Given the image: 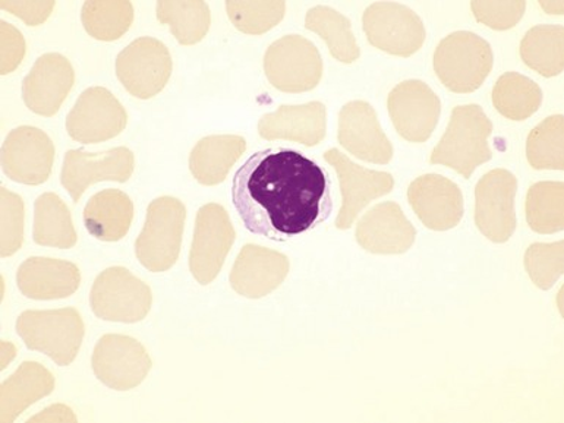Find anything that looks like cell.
<instances>
[{
  "instance_id": "cell-37",
  "label": "cell",
  "mask_w": 564,
  "mask_h": 423,
  "mask_svg": "<svg viewBox=\"0 0 564 423\" xmlns=\"http://www.w3.org/2000/svg\"><path fill=\"white\" fill-rule=\"evenodd\" d=\"M564 243H535L527 251L525 267L532 282L540 289L554 286L563 274Z\"/></svg>"
},
{
  "instance_id": "cell-19",
  "label": "cell",
  "mask_w": 564,
  "mask_h": 423,
  "mask_svg": "<svg viewBox=\"0 0 564 423\" xmlns=\"http://www.w3.org/2000/svg\"><path fill=\"white\" fill-rule=\"evenodd\" d=\"M337 140L364 162L388 164L393 159V147L367 101H350L340 110Z\"/></svg>"
},
{
  "instance_id": "cell-27",
  "label": "cell",
  "mask_w": 564,
  "mask_h": 423,
  "mask_svg": "<svg viewBox=\"0 0 564 423\" xmlns=\"http://www.w3.org/2000/svg\"><path fill=\"white\" fill-rule=\"evenodd\" d=\"M53 390L55 378L46 368L35 362L21 364L17 372L2 384L0 420L3 423L15 421L25 409L52 394Z\"/></svg>"
},
{
  "instance_id": "cell-28",
  "label": "cell",
  "mask_w": 564,
  "mask_h": 423,
  "mask_svg": "<svg viewBox=\"0 0 564 423\" xmlns=\"http://www.w3.org/2000/svg\"><path fill=\"white\" fill-rule=\"evenodd\" d=\"M33 240L42 247L69 249L77 245L69 208L56 194L40 195L34 204Z\"/></svg>"
},
{
  "instance_id": "cell-7",
  "label": "cell",
  "mask_w": 564,
  "mask_h": 423,
  "mask_svg": "<svg viewBox=\"0 0 564 423\" xmlns=\"http://www.w3.org/2000/svg\"><path fill=\"white\" fill-rule=\"evenodd\" d=\"M264 73L279 91H311L322 82V55L315 44L302 35H286L265 52Z\"/></svg>"
},
{
  "instance_id": "cell-20",
  "label": "cell",
  "mask_w": 564,
  "mask_h": 423,
  "mask_svg": "<svg viewBox=\"0 0 564 423\" xmlns=\"http://www.w3.org/2000/svg\"><path fill=\"white\" fill-rule=\"evenodd\" d=\"M289 273V258L272 249L248 243L230 271V286L243 297L260 300L276 291Z\"/></svg>"
},
{
  "instance_id": "cell-31",
  "label": "cell",
  "mask_w": 564,
  "mask_h": 423,
  "mask_svg": "<svg viewBox=\"0 0 564 423\" xmlns=\"http://www.w3.org/2000/svg\"><path fill=\"white\" fill-rule=\"evenodd\" d=\"M492 104L506 118L525 120L543 104L539 84L518 73L501 75L492 90Z\"/></svg>"
},
{
  "instance_id": "cell-5",
  "label": "cell",
  "mask_w": 564,
  "mask_h": 423,
  "mask_svg": "<svg viewBox=\"0 0 564 423\" xmlns=\"http://www.w3.org/2000/svg\"><path fill=\"white\" fill-rule=\"evenodd\" d=\"M186 208L181 199L160 197L147 208L144 229L135 240V256L142 267L164 273L176 264L185 229Z\"/></svg>"
},
{
  "instance_id": "cell-23",
  "label": "cell",
  "mask_w": 564,
  "mask_h": 423,
  "mask_svg": "<svg viewBox=\"0 0 564 423\" xmlns=\"http://www.w3.org/2000/svg\"><path fill=\"white\" fill-rule=\"evenodd\" d=\"M79 283L78 267L55 258L31 257L17 273L18 289L34 301L65 300L78 291Z\"/></svg>"
},
{
  "instance_id": "cell-36",
  "label": "cell",
  "mask_w": 564,
  "mask_h": 423,
  "mask_svg": "<svg viewBox=\"0 0 564 423\" xmlns=\"http://www.w3.org/2000/svg\"><path fill=\"white\" fill-rule=\"evenodd\" d=\"M229 20L242 33L260 35L274 29L284 18V2H228Z\"/></svg>"
},
{
  "instance_id": "cell-8",
  "label": "cell",
  "mask_w": 564,
  "mask_h": 423,
  "mask_svg": "<svg viewBox=\"0 0 564 423\" xmlns=\"http://www.w3.org/2000/svg\"><path fill=\"white\" fill-rule=\"evenodd\" d=\"M368 42L389 55L410 57L425 42V26L419 13L406 4L377 2L362 15Z\"/></svg>"
},
{
  "instance_id": "cell-2",
  "label": "cell",
  "mask_w": 564,
  "mask_h": 423,
  "mask_svg": "<svg viewBox=\"0 0 564 423\" xmlns=\"http://www.w3.org/2000/svg\"><path fill=\"white\" fill-rule=\"evenodd\" d=\"M491 133V120L481 107L457 106L452 111L451 124L431 154L430 162L444 164L469 180L475 169L492 159L488 147Z\"/></svg>"
},
{
  "instance_id": "cell-14",
  "label": "cell",
  "mask_w": 564,
  "mask_h": 423,
  "mask_svg": "<svg viewBox=\"0 0 564 423\" xmlns=\"http://www.w3.org/2000/svg\"><path fill=\"white\" fill-rule=\"evenodd\" d=\"M517 177L505 169L488 172L475 188V223L492 242H508L517 229Z\"/></svg>"
},
{
  "instance_id": "cell-10",
  "label": "cell",
  "mask_w": 564,
  "mask_h": 423,
  "mask_svg": "<svg viewBox=\"0 0 564 423\" xmlns=\"http://www.w3.org/2000/svg\"><path fill=\"white\" fill-rule=\"evenodd\" d=\"M172 68L171 52L153 37L137 39L117 57L119 82L140 100L158 96L166 87Z\"/></svg>"
},
{
  "instance_id": "cell-15",
  "label": "cell",
  "mask_w": 564,
  "mask_h": 423,
  "mask_svg": "<svg viewBox=\"0 0 564 423\" xmlns=\"http://www.w3.org/2000/svg\"><path fill=\"white\" fill-rule=\"evenodd\" d=\"M55 145L46 132L20 127L9 132L2 147L3 173L22 185H42L52 175Z\"/></svg>"
},
{
  "instance_id": "cell-13",
  "label": "cell",
  "mask_w": 564,
  "mask_h": 423,
  "mask_svg": "<svg viewBox=\"0 0 564 423\" xmlns=\"http://www.w3.org/2000/svg\"><path fill=\"white\" fill-rule=\"evenodd\" d=\"M93 371L109 389L128 391L149 376L153 362L135 338L108 334L97 343L91 359Z\"/></svg>"
},
{
  "instance_id": "cell-30",
  "label": "cell",
  "mask_w": 564,
  "mask_h": 423,
  "mask_svg": "<svg viewBox=\"0 0 564 423\" xmlns=\"http://www.w3.org/2000/svg\"><path fill=\"white\" fill-rule=\"evenodd\" d=\"M523 64L545 78L557 77L564 69V29L562 25H536L522 39Z\"/></svg>"
},
{
  "instance_id": "cell-26",
  "label": "cell",
  "mask_w": 564,
  "mask_h": 423,
  "mask_svg": "<svg viewBox=\"0 0 564 423\" xmlns=\"http://www.w3.org/2000/svg\"><path fill=\"white\" fill-rule=\"evenodd\" d=\"M247 141L239 135H212L197 142L189 155V171L204 186L221 184L230 169L246 153Z\"/></svg>"
},
{
  "instance_id": "cell-16",
  "label": "cell",
  "mask_w": 564,
  "mask_h": 423,
  "mask_svg": "<svg viewBox=\"0 0 564 423\" xmlns=\"http://www.w3.org/2000/svg\"><path fill=\"white\" fill-rule=\"evenodd\" d=\"M324 160L335 167L344 197V206L336 218V227L339 230L352 227L355 218L372 199L383 197L393 191L394 180L390 173L368 171L350 162L337 149L327 150Z\"/></svg>"
},
{
  "instance_id": "cell-32",
  "label": "cell",
  "mask_w": 564,
  "mask_h": 423,
  "mask_svg": "<svg viewBox=\"0 0 564 423\" xmlns=\"http://www.w3.org/2000/svg\"><path fill=\"white\" fill-rule=\"evenodd\" d=\"M155 12L182 46L202 42L210 30L212 13L206 2H159Z\"/></svg>"
},
{
  "instance_id": "cell-18",
  "label": "cell",
  "mask_w": 564,
  "mask_h": 423,
  "mask_svg": "<svg viewBox=\"0 0 564 423\" xmlns=\"http://www.w3.org/2000/svg\"><path fill=\"white\" fill-rule=\"evenodd\" d=\"M75 73L70 62L59 53L40 56L22 82V99L35 115L52 118L73 90Z\"/></svg>"
},
{
  "instance_id": "cell-39",
  "label": "cell",
  "mask_w": 564,
  "mask_h": 423,
  "mask_svg": "<svg viewBox=\"0 0 564 423\" xmlns=\"http://www.w3.org/2000/svg\"><path fill=\"white\" fill-rule=\"evenodd\" d=\"M477 21L492 30H510L521 21L525 13V2H473L470 3Z\"/></svg>"
},
{
  "instance_id": "cell-22",
  "label": "cell",
  "mask_w": 564,
  "mask_h": 423,
  "mask_svg": "<svg viewBox=\"0 0 564 423\" xmlns=\"http://www.w3.org/2000/svg\"><path fill=\"white\" fill-rule=\"evenodd\" d=\"M416 229L397 203L376 206L361 218L357 240L372 253H405L415 242Z\"/></svg>"
},
{
  "instance_id": "cell-38",
  "label": "cell",
  "mask_w": 564,
  "mask_h": 423,
  "mask_svg": "<svg viewBox=\"0 0 564 423\" xmlns=\"http://www.w3.org/2000/svg\"><path fill=\"white\" fill-rule=\"evenodd\" d=\"M2 239H0V253L3 258L11 257L20 251L24 240V203L20 195L9 193L2 188Z\"/></svg>"
},
{
  "instance_id": "cell-29",
  "label": "cell",
  "mask_w": 564,
  "mask_h": 423,
  "mask_svg": "<svg viewBox=\"0 0 564 423\" xmlns=\"http://www.w3.org/2000/svg\"><path fill=\"white\" fill-rule=\"evenodd\" d=\"M305 26L327 43L328 51L335 59L344 64H354L361 56L352 33V24L336 9L323 4L311 8L306 12Z\"/></svg>"
},
{
  "instance_id": "cell-9",
  "label": "cell",
  "mask_w": 564,
  "mask_h": 423,
  "mask_svg": "<svg viewBox=\"0 0 564 423\" xmlns=\"http://www.w3.org/2000/svg\"><path fill=\"white\" fill-rule=\"evenodd\" d=\"M235 239L232 221L220 204L199 208L189 252V270L199 284L207 286L219 275Z\"/></svg>"
},
{
  "instance_id": "cell-24",
  "label": "cell",
  "mask_w": 564,
  "mask_h": 423,
  "mask_svg": "<svg viewBox=\"0 0 564 423\" xmlns=\"http://www.w3.org/2000/svg\"><path fill=\"white\" fill-rule=\"evenodd\" d=\"M260 135L268 141L286 140L306 147L319 144L326 137V106L311 101L302 106H281L259 122Z\"/></svg>"
},
{
  "instance_id": "cell-33",
  "label": "cell",
  "mask_w": 564,
  "mask_h": 423,
  "mask_svg": "<svg viewBox=\"0 0 564 423\" xmlns=\"http://www.w3.org/2000/svg\"><path fill=\"white\" fill-rule=\"evenodd\" d=\"M564 185L540 182L528 193L527 220L536 234H554L564 229Z\"/></svg>"
},
{
  "instance_id": "cell-41",
  "label": "cell",
  "mask_w": 564,
  "mask_h": 423,
  "mask_svg": "<svg viewBox=\"0 0 564 423\" xmlns=\"http://www.w3.org/2000/svg\"><path fill=\"white\" fill-rule=\"evenodd\" d=\"M2 9L21 18L25 24L35 26L43 24L51 17L55 2H2Z\"/></svg>"
},
{
  "instance_id": "cell-21",
  "label": "cell",
  "mask_w": 564,
  "mask_h": 423,
  "mask_svg": "<svg viewBox=\"0 0 564 423\" xmlns=\"http://www.w3.org/2000/svg\"><path fill=\"white\" fill-rule=\"evenodd\" d=\"M408 199L431 230H451L464 217V195L459 186L442 175H425L412 182Z\"/></svg>"
},
{
  "instance_id": "cell-35",
  "label": "cell",
  "mask_w": 564,
  "mask_h": 423,
  "mask_svg": "<svg viewBox=\"0 0 564 423\" xmlns=\"http://www.w3.org/2000/svg\"><path fill=\"white\" fill-rule=\"evenodd\" d=\"M563 116H550L528 137L527 154L536 171H563Z\"/></svg>"
},
{
  "instance_id": "cell-6",
  "label": "cell",
  "mask_w": 564,
  "mask_h": 423,
  "mask_svg": "<svg viewBox=\"0 0 564 423\" xmlns=\"http://www.w3.org/2000/svg\"><path fill=\"white\" fill-rule=\"evenodd\" d=\"M151 304V289L123 267L105 270L91 288L93 313L110 323H140L149 315Z\"/></svg>"
},
{
  "instance_id": "cell-34",
  "label": "cell",
  "mask_w": 564,
  "mask_h": 423,
  "mask_svg": "<svg viewBox=\"0 0 564 423\" xmlns=\"http://www.w3.org/2000/svg\"><path fill=\"white\" fill-rule=\"evenodd\" d=\"M84 29L100 42H115L130 30L134 7L130 2H87L82 11Z\"/></svg>"
},
{
  "instance_id": "cell-40",
  "label": "cell",
  "mask_w": 564,
  "mask_h": 423,
  "mask_svg": "<svg viewBox=\"0 0 564 423\" xmlns=\"http://www.w3.org/2000/svg\"><path fill=\"white\" fill-rule=\"evenodd\" d=\"M25 55V42L20 31L2 21V75L12 73Z\"/></svg>"
},
{
  "instance_id": "cell-12",
  "label": "cell",
  "mask_w": 564,
  "mask_h": 423,
  "mask_svg": "<svg viewBox=\"0 0 564 423\" xmlns=\"http://www.w3.org/2000/svg\"><path fill=\"white\" fill-rule=\"evenodd\" d=\"M126 107L104 87L87 88L66 118V131L74 141L97 144L112 140L127 128Z\"/></svg>"
},
{
  "instance_id": "cell-1",
  "label": "cell",
  "mask_w": 564,
  "mask_h": 423,
  "mask_svg": "<svg viewBox=\"0 0 564 423\" xmlns=\"http://www.w3.org/2000/svg\"><path fill=\"white\" fill-rule=\"evenodd\" d=\"M232 203L252 235L284 242L332 216L333 182L326 169L301 151H256L235 173Z\"/></svg>"
},
{
  "instance_id": "cell-4",
  "label": "cell",
  "mask_w": 564,
  "mask_h": 423,
  "mask_svg": "<svg viewBox=\"0 0 564 423\" xmlns=\"http://www.w3.org/2000/svg\"><path fill=\"white\" fill-rule=\"evenodd\" d=\"M17 333L30 350L42 351L59 367H68L82 349L86 327L74 308L25 311Z\"/></svg>"
},
{
  "instance_id": "cell-3",
  "label": "cell",
  "mask_w": 564,
  "mask_h": 423,
  "mask_svg": "<svg viewBox=\"0 0 564 423\" xmlns=\"http://www.w3.org/2000/svg\"><path fill=\"white\" fill-rule=\"evenodd\" d=\"M492 64L490 44L470 31L447 35L434 53V70L440 82L459 95L478 90L490 75Z\"/></svg>"
},
{
  "instance_id": "cell-17",
  "label": "cell",
  "mask_w": 564,
  "mask_h": 423,
  "mask_svg": "<svg viewBox=\"0 0 564 423\" xmlns=\"http://www.w3.org/2000/svg\"><path fill=\"white\" fill-rule=\"evenodd\" d=\"M388 109L399 135L411 142H425L437 127L442 104L425 83L410 79L390 93Z\"/></svg>"
},
{
  "instance_id": "cell-25",
  "label": "cell",
  "mask_w": 564,
  "mask_h": 423,
  "mask_svg": "<svg viewBox=\"0 0 564 423\" xmlns=\"http://www.w3.org/2000/svg\"><path fill=\"white\" fill-rule=\"evenodd\" d=\"M134 220V203L119 189H104L93 195L84 210V225L93 238L118 242L126 238Z\"/></svg>"
},
{
  "instance_id": "cell-11",
  "label": "cell",
  "mask_w": 564,
  "mask_h": 423,
  "mask_svg": "<svg viewBox=\"0 0 564 423\" xmlns=\"http://www.w3.org/2000/svg\"><path fill=\"white\" fill-rule=\"evenodd\" d=\"M134 153L127 147H115L104 153H87L84 150L66 151L61 182L73 198L79 203L88 186L99 182L126 184L134 173Z\"/></svg>"
}]
</instances>
